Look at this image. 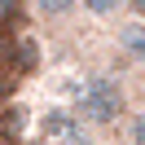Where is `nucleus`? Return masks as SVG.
<instances>
[{
  "mask_svg": "<svg viewBox=\"0 0 145 145\" xmlns=\"http://www.w3.org/2000/svg\"><path fill=\"white\" fill-rule=\"evenodd\" d=\"M71 114L84 127H114L127 114V92L114 75H88V79L75 88V106Z\"/></svg>",
  "mask_w": 145,
  "mask_h": 145,
  "instance_id": "1",
  "label": "nucleus"
},
{
  "mask_svg": "<svg viewBox=\"0 0 145 145\" xmlns=\"http://www.w3.org/2000/svg\"><path fill=\"white\" fill-rule=\"evenodd\" d=\"M71 127H79V119L71 114V106H48L44 114H40V136H44L48 145H53V141H62Z\"/></svg>",
  "mask_w": 145,
  "mask_h": 145,
  "instance_id": "2",
  "label": "nucleus"
},
{
  "mask_svg": "<svg viewBox=\"0 0 145 145\" xmlns=\"http://www.w3.org/2000/svg\"><path fill=\"white\" fill-rule=\"evenodd\" d=\"M119 48H123V57L127 62H136V66H145V22H123L119 27Z\"/></svg>",
  "mask_w": 145,
  "mask_h": 145,
  "instance_id": "3",
  "label": "nucleus"
},
{
  "mask_svg": "<svg viewBox=\"0 0 145 145\" xmlns=\"http://www.w3.org/2000/svg\"><path fill=\"white\" fill-rule=\"evenodd\" d=\"M31 9L44 22H62V18H71V13L79 9V0H31Z\"/></svg>",
  "mask_w": 145,
  "mask_h": 145,
  "instance_id": "4",
  "label": "nucleus"
},
{
  "mask_svg": "<svg viewBox=\"0 0 145 145\" xmlns=\"http://www.w3.org/2000/svg\"><path fill=\"white\" fill-rule=\"evenodd\" d=\"M35 62H40V48H35V40L18 35V75H31V71H35Z\"/></svg>",
  "mask_w": 145,
  "mask_h": 145,
  "instance_id": "5",
  "label": "nucleus"
},
{
  "mask_svg": "<svg viewBox=\"0 0 145 145\" xmlns=\"http://www.w3.org/2000/svg\"><path fill=\"white\" fill-rule=\"evenodd\" d=\"M79 5L92 13V18H114V13L127 9V0H79Z\"/></svg>",
  "mask_w": 145,
  "mask_h": 145,
  "instance_id": "6",
  "label": "nucleus"
},
{
  "mask_svg": "<svg viewBox=\"0 0 145 145\" xmlns=\"http://www.w3.org/2000/svg\"><path fill=\"white\" fill-rule=\"evenodd\" d=\"M22 5H27V0H0V35L13 31V22L22 18Z\"/></svg>",
  "mask_w": 145,
  "mask_h": 145,
  "instance_id": "7",
  "label": "nucleus"
},
{
  "mask_svg": "<svg viewBox=\"0 0 145 145\" xmlns=\"http://www.w3.org/2000/svg\"><path fill=\"white\" fill-rule=\"evenodd\" d=\"M127 145H145V110H136L127 119Z\"/></svg>",
  "mask_w": 145,
  "mask_h": 145,
  "instance_id": "8",
  "label": "nucleus"
},
{
  "mask_svg": "<svg viewBox=\"0 0 145 145\" xmlns=\"http://www.w3.org/2000/svg\"><path fill=\"white\" fill-rule=\"evenodd\" d=\"M53 145H97V136H92V132H88V127H84V123H79V127H71V132H66V136H62V141H53Z\"/></svg>",
  "mask_w": 145,
  "mask_h": 145,
  "instance_id": "9",
  "label": "nucleus"
},
{
  "mask_svg": "<svg viewBox=\"0 0 145 145\" xmlns=\"http://www.w3.org/2000/svg\"><path fill=\"white\" fill-rule=\"evenodd\" d=\"M127 9L136 13V22H145V0H127Z\"/></svg>",
  "mask_w": 145,
  "mask_h": 145,
  "instance_id": "10",
  "label": "nucleus"
},
{
  "mask_svg": "<svg viewBox=\"0 0 145 145\" xmlns=\"http://www.w3.org/2000/svg\"><path fill=\"white\" fill-rule=\"evenodd\" d=\"M22 145H48V141H44V136H27Z\"/></svg>",
  "mask_w": 145,
  "mask_h": 145,
  "instance_id": "11",
  "label": "nucleus"
}]
</instances>
